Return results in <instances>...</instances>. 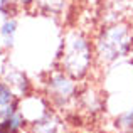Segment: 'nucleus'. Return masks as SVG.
I'll return each mask as SVG.
<instances>
[{
    "mask_svg": "<svg viewBox=\"0 0 133 133\" xmlns=\"http://www.w3.org/2000/svg\"><path fill=\"white\" fill-rule=\"evenodd\" d=\"M17 29H19V24H17L15 17H7V19H3L2 25H0V44H2L3 49H12L14 47Z\"/></svg>",
    "mask_w": 133,
    "mask_h": 133,
    "instance_id": "nucleus-10",
    "label": "nucleus"
},
{
    "mask_svg": "<svg viewBox=\"0 0 133 133\" xmlns=\"http://www.w3.org/2000/svg\"><path fill=\"white\" fill-rule=\"evenodd\" d=\"M130 56H131V57H133V49H131V54H130Z\"/></svg>",
    "mask_w": 133,
    "mask_h": 133,
    "instance_id": "nucleus-14",
    "label": "nucleus"
},
{
    "mask_svg": "<svg viewBox=\"0 0 133 133\" xmlns=\"http://www.w3.org/2000/svg\"><path fill=\"white\" fill-rule=\"evenodd\" d=\"M44 96L51 103L52 110L66 111L76 108L79 94V84L76 79H72L69 74H66L61 69H52L44 79Z\"/></svg>",
    "mask_w": 133,
    "mask_h": 133,
    "instance_id": "nucleus-3",
    "label": "nucleus"
},
{
    "mask_svg": "<svg viewBox=\"0 0 133 133\" xmlns=\"http://www.w3.org/2000/svg\"><path fill=\"white\" fill-rule=\"evenodd\" d=\"M69 5V0H36L32 5V10L44 17H61L66 14Z\"/></svg>",
    "mask_w": 133,
    "mask_h": 133,
    "instance_id": "nucleus-8",
    "label": "nucleus"
},
{
    "mask_svg": "<svg viewBox=\"0 0 133 133\" xmlns=\"http://www.w3.org/2000/svg\"><path fill=\"white\" fill-rule=\"evenodd\" d=\"M62 127V120L56 110H51L42 118L29 125V133H59Z\"/></svg>",
    "mask_w": 133,
    "mask_h": 133,
    "instance_id": "nucleus-6",
    "label": "nucleus"
},
{
    "mask_svg": "<svg viewBox=\"0 0 133 133\" xmlns=\"http://www.w3.org/2000/svg\"><path fill=\"white\" fill-rule=\"evenodd\" d=\"M113 127L118 133H133V106L121 111L113 120Z\"/></svg>",
    "mask_w": 133,
    "mask_h": 133,
    "instance_id": "nucleus-11",
    "label": "nucleus"
},
{
    "mask_svg": "<svg viewBox=\"0 0 133 133\" xmlns=\"http://www.w3.org/2000/svg\"><path fill=\"white\" fill-rule=\"evenodd\" d=\"M104 99L101 91L93 84H88L84 88H79L78 101H76V108H79V111L89 115V116H96L98 113L103 111Z\"/></svg>",
    "mask_w": 133,
    "mask_h": 133,
    "instance_id": "nucleus-4",
    "label": "nucleus"
},
{
    "mask_svg": "<svg viewBox=\"0 0 133 133\" xmlns=\"http://www.w3.org/2000/svg\"><path fill=\"white\" fill-rule=\"evenodd\" d=\"M27 127L29 123L20 111H15L0 120V133H22Z\"/></svg>",
    "mask_w": 133,
    "mask_h": 133,
    "instance_id": "nucleus-9",
    "label": "nucleus"
},
{
    "mask_svg": "<svg viewBox=\"0 0 133 133\" xmlns=\"http://www.w3.org/2000/svg\"><path fill=\"white\" fill-rule=\"evenodd\" d=\"M19 101H20V98L0 78V120L15 113V111H19Z\"/></svg>",
    "mask_w": 133,
    "mask_h": 133,
    "instance_id": "nucleus-7",
    "label": "nucleus"
},
{
    "mask_svg": "<svg viewBox=\"0 0 133 133\" xmlns=\"http://www.w3.org/2000/svg\"><path fill=\"white\" fill-rule=\"evenodd\" d=\"M20 5L17 0H0V14L3 15V19L7 17H15L20 12Z\"/></svg>",
    "mask_w": 133,
    "mask_h": 133,
    "instance_id": "nucleus-12",
    "label": "nucleus"
},
{
    "mask_svg": "<svg viewBox=\"0 0 133 133\" xmlns=\"http://www.w3.org/2000/svg\"><path fill=\"white\" fill-rule=\"evenodd\" d=\"M96 66H111L130 57L133 49V24L127 19L101 25L93 36Z\"/></svg>",
    "mask_w": 133,
    "mask_h": 133,
    "instance_id": "nucleus-2",
    "label": "nucleus"
},
{
    "mask_svg": "<svg viewBox=\"0 0 133 133\" xmlns=\"http://www.w3.org/2000/svg\"><path fill=\"white\" fill-rule=\"evenodd\" d=\"M2 79L14 89V93L19 98L29 96L30 93H34V86L30 83L29 76L24 71H20V69H15L12 66L5 68L3 69V74H2Z\"/></svg>",
    "mask_w": 133,
    "mask_h": 133,
    "instance_id": "nucleus-5",
    "label": "nucleus"
},
{
    "mask_svg": "<svg viewBox=\"0 0 133 133\" xmlns=\"http://www.w3.org/2000/svg\"><path fill=\"white\" fill-rule=\"evenodd\" d=\"M57 68L78 83L89 78L96 68L93 37L84 29H68L57 52Z\"/></svg>",
    "mask_w": 133,
    "mask_h": 133,
    "instance_id": "nucleus-1",
    "label": "nucleus"
},
{
    "mask_svg": "<svg viewBox=\"0 0 133 133\" xmlns=\"http://www.w3.org/2000/svg\"><path fill=\"white\" fill-rule=\"evenodd\" d=\"M17 2H19V5H20L22 10H27V9H32V5H34L36 0H17Z\"/></svg>",
    "mask_w": 133,
    "mask_h": 133,
    "instance_id": "nucleus-13",
    "label": "nucleus"
}]
</instances>
